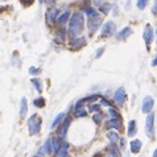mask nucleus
Returning <instances> with one entry per match:
<instances>
[{
  "label": "nucleus",
  "instance_id": "1",
  "mask_svg": "<svg viewBox=\"0 0 157 157\" xmlns=\"http://www.w3.org/2000/svg\"><path fill=\"white\" fill-rule=\"evenodd\" d=\"M83 24H85V16L82 12H74L70 17L69 21V34L70 37L75 38L81 34L82 29H83Z\"/></svg>",
  "mask_w": 157,
  "mask_h": 157
},
{
  "label": "nucleus",
  "instance_id": "2",
  "mask_svg": "<svg viewBox=\"0 0 157 157\" xmlns=\"http://www.w3.org/2000/svg\"><path fill=\"white\" fill-rule=\"evenodd\" d=\"M85 13L89 17V19H87V27H89L90 34H94L95 30H98V28L102 25V17L99 16L97 10L90 8V7H87L85 10Z\"/></svg>",
  "mask_w": 157,
  "mask_h": 157
},
{
  "label": "nucleus",
  "instance_id": "3",
  "mask_svg": "<svg viewBox=\"0 0 157 157\" xmlns=\"http://www.w3.org/2000/svg\"><path fill=\"white\" fill-rule=\"evenodd\" d=\"M41 125H42V119L40 115L33 114L32 116L28 119V129H29V135L34 136L41 131Z\"/></svg>",
  "mask_w": 157,
  "mask_h": 157
},
{
  "label": "nucleus",
  "instance_id": "4",
  "mask_svg": "<svg viewBox=\"0 0 157 157\" xmlns=\"http://www.w3.org/2000/svg\"><path fill=\"white\" fill-rule=\"evenodd\" d=\"M145 133L148 137L155 136V114H148L145 119Z\"/></svg>",
  "mask_w": 157,
  "mask_h": 157
},
{
  "label": "nucleus",
  "instance_id": "5",
  "mask_svg": "<svg viewBox=\"0 0 157 157\" xmlns=\"http://www.w3.org/2000/svg\"><path fill=\"white\" fill-rule=\"evenodd\" d=\"M70 123H71V117H65L63 121L59 124V128L57 129V135H58V137H59V139L66 137L67 131H69V127H70Z\"/></svg>",
  "mask_w": 157,
  "mask_h": 157
},
{
  "label": "nucleus",
  "instance_id": "6",
  "mask_svg": "<svg viewBox=\"0 0 157 157\" xmlns=\"http://www.w3.org/2000/svg\"><path fill=\"white\" fill-rule=\"evenodd\" d=\"M125 99H127V94H125V90L124 87H119V89L116 90V93L114 95V100L117 106H123L125 103Z\"/></svg>",
  "mask_w": 157,
  "mask_h": 157
},
{
  "label": "nucleus",
  "instance_id": "7",
  "mask_svg": "<svg viewBox=\"0 0 157 157\" xmlns=\"http://www.w3.org/2000/svg\"><path fill=\"white\" fill-rule=\"evenodd\" d=\"M62 139L59 137H53L50 139V153L52 155H57L58 151L61 149V147H62Z\"/></svg>",
  "mask_w": 157,
  "mask_h": 157
},
{
  "label": "nucleus",
  "instance_id": "8",
  "mask_svg": "<svg viewBox=\"0 0 157 157\" xmlns=\"http://www.w3.org/2000/svg\"><path fill=\"white\" fill-rule=\"evenodd\" d=\"M115 29H116L115 24L112 23V21H107V23L102 27V32H100V34H102V37H104V36L108 37V36H111V34L115 32Z\"/></svg>",
  "mask_w": 157,
  "mask_h": 157
},
{
  "label": "nucleus",
  "instance_id": "9",
  "mask_svg": "<svg viewBox=\"0 0 157 157\" xmlns=\"http://www.w3.org/2000/svg\"><path fill=\"white\" fill-rule=\"evenodd\" d=\"M153 104H155V100L152 97H145L143 100V107H141V110L144 114H151V111H152V108H153Z\"/></svg>",
  "mask_w": 157,
  "mask_h": 157
},
{
  "label": "nucleus",
  "instance_id": "10",
  "mask_svg": "<svg viewBox=\"0 0 157 157\" xmlns=\"http://www.w3.org/2000/svg\"><path fill=\"white\" fill-rule=\"evenodd\" d=\"M143 37H144V41H145L147 46H149V45H151V42L153 41V30H152V27H151L149 24L145 25V29H144Z\"/></svg>",
  "mask_w": 157,
  "mask_h": 157
},
{
  "label": "nucleus",
  "instance_id": "11",
  "mask_svg": "<svg viewBox=\"0 0 157 157\" xmlns=\"http://www.w3.org/2000/svg\"><path fill=\"white\" fill-rule=\"evenodd\" d=\"M132 33H133L132 28H131V27H125L124 29H121L120 32L116 34V40H119V41H121V40H125V38H128V37H129Z\"/></svg>",
  "mask_w": 157,
  "mask_h": 157
},
{
  "label": "nucleus",
  "instance_id": "12",
  "mask_svg": "<svg viewBox=\"0 0 157 157\" xmlns=\"http://www.w3.org/2000/svg\"><path fill=\"white\" fill-rule=\"evenodd\" d=\"M57 15H58V10H57V8H50V10L46 12L48 23H49V24L54 23V20H57Z\"/></svg>",
  "mask_w": 157,
  "mask_h": 157
},
{
  "label": "nucleus",
  "instance_id": "13",
  "mask_svg": "<svg viewBox=\"0 0 157 157\" xmlns=\"http://www.w3.org/2000/svg\"><path fill=\"white\" fill-rule=\"evenodd\" d=\"M83 45H86V38L83 37H81V38H74L73 42L70 44V48L74 50H78V49H81Z\"/></svg>",
  "mask_w": 157,
  "mask_h": 157
},
{
  "label": "nucleus",
  "instance_id": "14",
  "mask_svg": "<svg viewBox=\"0 0 157 157\" xmlns=\"http://www.w3.org/2000/svg\"><path fill=\"white\" fill-rule=\"evenodd\" d=\"M141 141L139 140V139H135V140H132L131 141V144H129V147H131V152L132 153H139V152L141 151Z\"/></svg>",
  "mask_w": 157,
  "mask_h": 157
},
{
  "label": "nucleus",
  "instance_id": "15",
  "mask_svg": "<svg viewBox=\"0 0 157 157\" xmlns=\"http://www.w3.org/2000/svg\"><path fill=\"white\" fill-rule=\"evenodd\" d=\"M137 133V125H136V121L135 120H131L128 123V131H127V135L129 137H133L136 136Z\"/></svg>",
  "mask_w": 157,
  "mask_h": 157
},
{
  "label": "nucleus",
  "instance_id": "16",
  "mask_svg": "<svg viewBox=\"0 0 157 157\" xmlns=\"http://www.w3.org/2000/svg\"><path fill=\"white\" fill-rule=\"evenodd\" d=\"M28 114V99L27 98H21V102H20V116L23 117Z\"/></svg>",
  "mask_w": 157,
  "mask_h": 157
},
{
  "label": "nucleus",
  "instance_id": "17",
  "mask_svg": "<svg viewBox=\"0 0 157 157\" xmlns=\"http://www.w3.org/2000/svg\"><path fill=\"white\" fill-rule=\"evenodd\" d=\"M107 128H114L115 131H119L121 128V121L120 119H111L107 121Z\"/></svg>",
  "mask_w": 157,
  "mask_h": 157
},
{
  "label": "nucleus",
  "instance_id": "18",
  "mask_svg": "<svg viewBox=\"0 0 157 157\" xmlns=\"http://www.w3.org/2000/svg\"><path fill=\"white\" fill-rule=\"evenodd\" d=\"M107 139L110 140V143H111V144H117V141L120 140L119 133H117L116 131H110V132L107 133Z\"/></svg>",
  "mask_w": 157,
  "mask_h": 157
},
{
  "label": "nucleus",
  "instance_id": "19",
  "mask_svg": "<svg viewBox=\"0 0 157 157\" xmlns=\"http://www.w3.org/2000/svg\"><path fill=\"white\" fill-rule=\"evenodd\" d=\"M69 17H70V11H65L62 15H59V16L57 17V23H58L59 25H63V24L69 20Z\"/></svg>",
  "mask_w": 157,
  "mask_h": 157
},
{
  "label": "nucleus",
  "instance_id": "20",
  "mask_svg": "<svg viewBox=\"0 0 157 157\" xmlns=\"http://www.w3.org/2000/svg\"><path fill=\"white\" fill-rule=\"evenodd\" d=\"M108 152L111 153L112 157H121L120 151L117 149V145H116V144H111V145H108Z\"/></svg>",
  "mask_w": 157,
  "mask_h": 157
},
{
  "label": "nucleus",
  "instance_id": "21",
  "mask_svg": "<svg viewBox=\"0 0 157 157\" xmlns=\"http://www.w3.org/2000/svg\"><path fill=\"white\" fill-rule=\"evenodd\" d=\"M45 153H50V140H48L44 145L38 149V155H45Z\"/></svg>",
  "mask_w": 157,
  "mask_h": 157
},
{
  "label": "nucleus",
  "instance_id": "22",
  "mask_svg": "<svg viewBox=\"0 0 157 157\" xmlns=\"http://www.w3.org/2000/svg\"><path fill=\"white\" fill-rule=\"evenodd\" d=\"M63 117H65V112H59V114L56 116V119L52 121V128H56V127H57V124L61 123V120H62Z\"/></svg>",
  "mask_w": 157,
  "mask_h": 157
},
{
  "label": "nucleus",
  "instance_id": "23",
  "mask_svg": "<svg viewBox=\"0 0 157 157\" xmlns=\"http://www.w3.org/2000/svg\"><path fill=\"white\" fill-rule=\"evenodd\" d=\"M74 114L77 117H83L87 115V111L85 110V107H79V108H74Z\"/></svg>",
  "mask_w": 157,
  "mask_h": 157
},
{
  "label": "nucleus",
  "instance_id": "24",
  "mask_svg": "<svg viewBox=\"0 0 157 157\" xmlns=\"http://www.w3.org/2000/svg\"><path fill=\"white\" fill-rule=\"evenodd\" d=\"M32 85L36 87V90L38 91V93H41V91H42V85H41V81L40 79H37V78L32 79Z\"/></svg>",
  "mask_w": 157,
  "mask_h": 157
},
{
  "label": "nucleus",
  "instance_id": "25",
  "mask_svg": "<svg viewBox=\"0 0 157 157\" xmlns=\"http://www.w3.org/2000/svg\"><path fill=\"white\" fill-rule=\"evenodd\" d=\"M63 40H65V29H59L57 32V36H56V41L62 42Z\"/></svg>",
  "mask_w": 157,
  "mask_h": 157
},
{
  "label": "nucleus",
  "instance_id": "26",
  "mask_svg": "<svg viewBox=\"0 0 157 157\" xmlns=\"http://www.w3.org/2000/svg\"><path fill=\"white\" fill-rule=\"evenodd\" d=\"M33 104H34V106H36V107H44V106H45V99H44L42 97H40V98H37V99H34L33 100Z\"/></svg>",
  "mask_w": 157,
  "mask_h": 157
},
{
  "label": "nucleus",
  "instance_id": "27",
  "mask_svg": "<svg viewBox=\"0 0 157 157\" xmlns=\"http://www.w3.org/2000/svg\"><path fill=\"white\" fill-rule=\"evenodd\" d=\"M103 117H104V115L102 114V112H97V114H94L93 119H94V121L97 124H100V123H102V120H103Z\"/></svg>",
  "mask_w": 157,
  "mask_h": 157
},
{
  "label": "nucleus",
  "instance_id": "28",
  "mask_svg": "<svg viewBox=\"0 0 157 157\" xmlns=\"http://www.w3.org/2000/svg\"><path fill=\"white\" fill-rule=\"evenodd\" d=\"M147 4H148V0H137L136 7L139 8V10H144V8L147 7Z\"/></svg>",
  "mask_w": 157,
  "mask_h": 157
},
{
  "label": "nucleus",
  "instance_id": "29",
  "mask_svg": "<svg viewBox=\"0 0 157 157\" xmlns=\"http://www.w3.org/2000/svg\"><path fill=\"white\" fill-rule=\"evenodd\" d=\"M108 114L111 115L112 119H119V112H117L115 108H108Z\"/></svg>",
  "mask_w": 157,
  "mask_h": 157
},
{
  "label": "nucleus",
  "instance_id": "30",
  "mask_svg": "<svg viewBox=\"0 0 157 157\" xmlns=\"http://www.w3.org/2000/svg\"><path fill=\"white\" fill-rule=\"evenodd\" d=\"M99 108H100V106H99V104H97V103H91V104H89V110H90V111H93V112L99 111Z\"/></svg>",
  "mask_w": 157,
  "mask_h": 157
},
{
  "label": "nucleus",
  "instance_id": "31",
  "mask_svg": "<svg viewBox=\"0 0 157 157\" xmlns=\"http://www.w3.org/2000/svg\"><path fill=\"white\" fill-rule=\"evenodd\" d=\"M100 11H102L103 13H108V12H110V6H108V4H104V6L100 7Z\"/></svg>",
  "mask_w": 157,
  "mask_h": 157
},
{
  "label": "nucleus",
  "instance_id": "32",
  "mask_svg": "<svg viewBox=\"0 0 157 157\" xmlns=\"http://www.w3.org/2000/svg\"><path fill=\"white\" fill-rule=\"evenodd\" d=\"M38 67H34V66H32V67H29V73L30 74H33V75H36V74H38Z\"/></svg>",
  "mask_w": 157,
  "mask_h": 157
},
{
  "label": "nucleus",
  "instance_id": "33",
  "mask_svg": "<svg viewBox=\"0 0 157 157\" xmlns=\"http://www.w3.org/2000/svg\"><path fill=\"white\" fill-rule=\"evenodd\" d=\"M33 2H34V0H20V3L24 4L25 7H28V6H30V4H33Z\"/></svg>",
  "mask_w": 157,
  "mask_h": 157
},
{
  "label": "nucleus",
  "instance_id": "34",
  "mask_svg": "<svg viewBox=\"0 0 157 157\" xmlns=\"http://www.w3.org/2000/svg\"><path fill=\"white\" fill-rule=\"evenodd\" d=\"M152 12H153V15H156V16H157V0H155L153 8H152Z\"/></svg>",
  "mask_w": 157,
  "mask_h": 157
},
{
  "label": "nucleus",
  "instance_id": "35",
  "mask_svg": "<svg viewBox=\"0 0 157 157\" xmlns=\"http://www.w3.org/2000/svg\"><path fill=\"white\" fill-rule=\"evenodd\" d=\"M103 104V106H111V102H108L107 99H102V102H100Z\"/></svg>",
  "mask_w": 157,
  "mask_h": 157
},
{
  "label": "nucleus",
  "instance_id": "36",
  "mask_svg": "<svg viewBox=\"0 0 157 157\" xmlns=\"http://www.w3.org/2000/svg\"><path fill=\"white\" fill-rule=\"evenodd\" d=\"M103 50H104V48H100V49H98V53H97V57H100L103 53Z\"/></svg>",
  "mask_w": 157,
  "mask_h": 157
},
{
  "label": "nucleus",
  "instance_id": "37",
  "mask_svg": "<svg viewBox=\"0 0 157 157\" xmlns=\"http://www.w3.org/2000/svg\"><path fill=\"white\" fill-rule=\"evenodd\" d=\"M152 66H157V57L152 61Z\"/></svg>",
  "mask_w": 157,
  "mask_h": 157
},
{
  "label": "nucleus",
  "instance_id": "38",
  "mask_svg": "<svg viewBox=\"0 0 157 157\" xmlns=\"http://www.w3.org/2000/svg\"><path fill=\"white\" fill-rule=\"evenodd\" d=\"M153 157H157V149L153 152Z\"/></svg>",
  "mask_w": 157,
  "mask_h": 157
},
{
  "label": "nucleus",
  "instance_id": "39",
  "mask_svg": "<svg viewBox=\"0 0 157 157\" xmlns=\"http://www.w3.org/2000/svg\"><path fill=\"white\" fill-rule=\"evenodd\" d=\"M40 3H46V0H40Z\"/></svg>",
  "mask_w": 157,
  "mask_h": 157
},
{
  "label": "nucleus",
  "instance_id": "40",
  "mask_svg": "<svg viewBox=\"0 0 157 157\" xmlns=\"http://www.w3.org/2000/svg\"><path fill=\"white\" fill-rule=\"evenodd\" d=\"M156 36H157V30H156Z\"/></svg>",
  "mask_w": 157,
  "mask_h": 157
},
{
  "label": "nucleus",
  "instance_id": "41",
  "mask_svg": "<svg viewBox=\"0 0 157 157\" xmlns=\"http://www.w3.org/2000/svg\"><path fill=\"white\" fill-rule=\"evenodd\" d=\"M66 157H69V156H66Z\"/></svg>",
  "mask_w": 157,
  "mask_h": 157
},
{
  "label": "nucleus",
  "instance_id": "42",
  "mask_svg": "<svg viewBox=\"0 0 157 157\" xmlns=\"http://www.w3.org/2000/svg\"><path fill=\"white\" fill-rule=\"evenodd\" d=\"M6 2H7V0H6Z\"/></svg>",
  "mask_w": 157,
  "mask_h": 157
},
{
  "label": "nucleus",
  "instance_id": "43",
  "mask_svg": "<svg viewBox=\"0 0 157 157\" xmlns=\"http://www.w3.org/2000/svg\"><path fill=\"white\" fill-rule=\"evenodd\" d=\"M108 157H110V156H108Z\"/></svg>",
  "mask_w": 157,
  "mask_h": 157
}]
</instances>
